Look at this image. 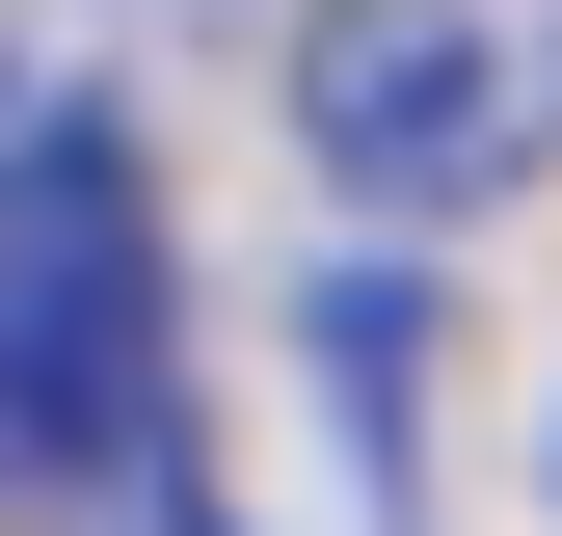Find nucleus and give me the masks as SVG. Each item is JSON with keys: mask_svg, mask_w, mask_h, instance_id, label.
I'll list each match as a JSON object with an SVG mask.
<instances>
[{"mask_svg": "<svg viewBox=\"0 0 562 536\" xmlns=\"http://www.w3.org/2000/svg\"><path fill=\"white\" fill-rule=\"evenodd\" d=\"M108 536H215V510H161V483H108Z\"/></svg>", "mask_w": 562, "mask_h": 536, "instance_id": "nucleus-3", "label": "nucleus"}, {"mask_svg": "<svg viewBox=\"0 0 562 536\" xmlns=\"http://www.w3.org/2000/svg\"><path fill=\"white\" fill-rule=\"evenodd\" d=\"M161 376H188L161 188H134L108 108H27V134H0V483H27V510L161 483Z\"/></svg>", "mask_w": 562, "mask_h": 536, "instance_id": "nucleus-1", "label": "nucleus"}, {"mask_svg": "<svg viewBox=\"0 0 562 536\" xmlns=\"http://www.w3.org/2000/svg\"><path fill=\"white\" fill-rule=\"evenodd\" d=\"M295 134H322V188H375V215H482V188L562 134V54H509L482 0H322L295 27Z\"/></svg>", "mask_w": 562, "mask_h": 536, "instance_id": "nucleus-2", "label": "nucleus"}]
</instances>
